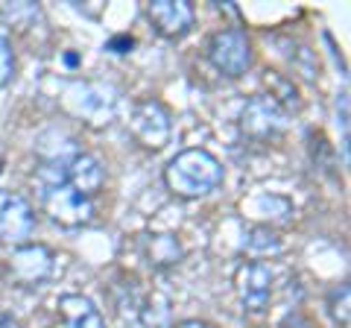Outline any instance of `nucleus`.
<instances>
[{
	"label": "nucleus",
	"mask_w": 351,
	"mask_h": 328,
	"mask_svg": "<svg viewBox=\"0 0 351 328\" xmlns=\"http://www.w3.org/2000/svg\"><path fill=\"white\" fill-rule=\"evenodd\" d=\"M208 59L223 76H243L252 65V45L243 30H219L208 41Z\"/></svg>",
	"instance_id": "nucleus-3"
},
{
	"label": "nucleus",
	"mask_w": 351,
	"mask_h": 328,
	"mask_svg": "<svg viewBox=\"0 0 351 328\" xmlns=\"http://www.w3.org/2000/svg\"><path fill=\"white\" fill-rule=\"evenodd\" d=\"M179 328H217V325L205 323V320H184V323H179Z\"/></svg>",
	"instance_id": "nucleus-21"
},
{
	"label": "nucleus",
	"mask_w": 351,
	"mask_h": 328,
	"mask_svg": "<svg viewBox=\"0 0 351 328\" xmlns=\"http://www.w3.org/2000/svg\"><path fill=\"white\" fill-rule=\"evenodd\" d=\"M3 18L9 24H21V30H24V18H38V9L32 3H12L3 6Z\"/></svg>",
	"instance_id": "nucleus-19"
},
{
	"label": "nucleus",
	"mask_w": 351,
	"mask_h": 328,
	"mask_svg": "<svg viewBox=\"0 0 351 328\" xmlns=\"http://www.w3.org/2000/svg\"><path fill=\"white\" fill-rule=\"evenodd\" d=\"M267 82H269V89H272V100H276L281 108H284V103H287L290 108H299L302 106V100H299V89L290 82V80H284V76H278V73H269L267 76Z\"/></svg>",
	"instance_id": "nucleus-16"
},
{
	"label": "nucleus",
	"mask_w": 351,
	"mask_h": 328,
	"mask_svg": "<svg viewBox=\"0 0 351 328\" xmlns=\"http://www.w3.org/2000/svg\"><path fill=\"white\" fill-rule=\"evenodd\" d=\"M144 255L149 267L156 270H170L184 258V249L176 235H147L144 237Z\"/></svg>",
	"instance_id": "nucleus-12"
},
{
	"label": "nucleus",
	"mask_w": 351,
	"mask_h": 328,
	"mask_svg": "<svg viewBox=\"0 0 351 328\" xmlns=\"http://www.w3.org/2000/svg\"><path fill=\"white\" fill-rule=\"evenodd\" d=\"M234 290L249 314H263L272 296V270L261 261H243L234 270Z\"/></svg>",
	"instance_id": "nucleus-6"
},
{
	"label": "nucleus",
	"mask_w": 351,
	"mask_h": 328,
	"mask_svg": "<svg viewBox=\"0 0 351 328\" xmlns=\"http://www.w3.org/2000/svg\"><path fill=\"white\" fill-rule=\"evenodd\" d=\"M38 182L44 185L41 205L53 223H59L64 229H76V226H85L94 220V202L64 182V161L41 164Z\"/></svg>",
	"instance_id": "nucleus-2"
},
{
	"label": "nucleus",
	"mask_w": 351,
	"mask_h": 328,
	"mask_svg": "<svg viewBox=\"0 0 351 328\" xmlns=\"http://www.w3.org/2000/svg\"><path fill=\"white\" fill-rule=\"evenodd\" d=\"M348 305H351V290L348 284H339L328 293V314L337 328H348Z\"/></svg>",
	"instance_id": "nucleus-15"
},
{
	"label": "nucleus",
	"mask_w": 351,
	"mask_h": 328,
	"mask_svg": "<svg viewBox=\"0 0 351 328\" xmlns=\"http://www.w3.org/2000/svg\"><path fill=\"white\" fill-rule=\"evenodd\" d=\"M240 129L255 141H269L287 129V108H281L269 94H258L240 112Z\"/></svg>",
	"instance_id": "nucleus-4"
},
{
	"label": "nucleus",
	"mask_w": 351,
	"mask_h": 328,
	"mask_svg": "<svg viewBox=\"0 0 351 328\" xmlns=\"http://www.w3.org/2000/svg\"><path fill=\"white\" fill-rule=\"evenodd\" d=\"M147 18L161 38H182L193 27V6L188 0H152L147 6Z\"/></svg>",
	"instance_id": "nucleus-9"
},
{
	"label": "nucleus",
	"mask_w": 351,
	"mask_h": 328,
	"mask_svg": "<svg viewBox=\"0 0 351 328\" xmlns=\"http://www.w3.org/2000/svg\"><path fill=\"white\" fill-rule=\"evenodd\" d=\"M32 229H36V214L21 194L0 191V244L24 246Z\"/></svg>",
	"instance_id": "nucleus-8"
},
{
	"label": "nucleus",
	"mask_w": 351,
	"mask_h": 328,
	"mask_svg": "<svg viewBox=\"0 0 351 328\" xmlns=\"http://www.w3.org/2000/svg\"><path fill=\"white\" fill-rule=\"evenodd\" d=\"M337 126L343 129V164H348V94L337 97Z\"/></svg>",
	"instance_id": "nucleus-18"
},
{
	"label": "nucleus",
	"mask_w": 351,
	"mask_h": 328,
	"mask_svg": "<svg viewBox=\"0 0 351 328\" xmlns=\"http://www.w3.org/2000/svg\"><path fill=\"white\" fill-rule=\"evenodd\" d=\"M0 328H21V323L12 320V316H6V314H0Z\"/></svg>",
	"instance_id": "nucleus-22"
},
{
	"label": "nucleus",
	"mask_w": 351,
	"mask_h": 328,
	"mask_svg": "<svg viewBox=\"0 0 351 328\" xmlns=\"http://www.w3.org/2000/svg\"><path fill=\"white\" fill-rule=\"evenodd\" d=\"M64 182H68L73 191H80L82 196L91 200L106 182L100 159L88 156V152H80V156H73L71 161H64Z\"/></svg>",
	"instance_id": "nucleus-10"
},
{
	"label": "nucleus",
	"mask_w": 351,
	"mask_h": 328,
	"mask_svg": "<svg viewBox=\"0 0 351 328\" xmlns=\"http://www.w3.org/2000/svg\"><path fill=\"white\" fill-rule=\"evenodd\" d=\"M243 246L249 255H276L281 253V237L267 226H252Z\"/></svg>",
	"instance_id": "nucleus-13"
},
{
	"label": "nucleus",
	"mask_w": 351,
	"mask_h": 328,
	"mask_svg": "<svg viewBox=\"0 0 351 328\" xmlns=\"http://www.w3.org/2000/svg\"><path fill=\"white\" fill-rule=\"evenodd\" d=\"M141 323L147 328H167L170 325V302L161 293H152L147 305L141 308Z\"/></svg>",
	"instance_id": "nucleus-14"
},
{
	"label": "nucleus",
	"mask_w": 351,
	"mask_h": 328,
	"mask_svg": "<svg viewBox=\"0 0 351 328\" xmlns=\"http://www.w3.org/2000/svg\"><path fill=\"white\" fill-rule=\"evenodd\" d=\"M12 73H15V53H12V45L0 36V89L12 80Z\"/></svg>",
	"instance_id": "nucleus-17"
},
{
	"label": "nucleus",
	"mask_w": 351,
	"mask_h": 328,
	"mask_svg": "<svg viewBox=\"0 0 351 328\" xmlns=\"http://www.w3.org/2000/svg\"><path fill=\"white\" fill-rule=\"evenodd\" d=\"M53 253L47 246H18L6 261V279L18 284V288H32V284H41L44 279H50L53 272Z\"/></svg>",
	"instance_id": "nucleus-7"
},
{
	"label": "nucleus",
	"mask_w": 351,
	"mask_h": 328,
	"mask_svg": "<svg viewBox=\"0 0 351 328\" xmlns=\"http://www.w3.org/2000/svg\"><path fill=\"white\" fill-rule=\"evenodd\" d=\"M129 132L147 150H161L170 141V112L158 100H141L132 108L129 117Z\"/></svg>",
	"instance_id": "nucleus-5"
},
{
	"label": "nucleus",
	"mask_w": 351,
	"mask_h": 328,
	"mask_svg": "<svg viewBox=\"0 0 351 328\" xmlns=\"http://www.w3.org/2000/svg\"><path fill=\"white\" fill-rule=\"evenodd\" d=\"M59 316L64 328H106L103 314L82 293H68L59 299Z\"/></svg>",
	"instance_id": "nucleus-11"
},
{
	"label": "nucleus",
	"mask_w": 351,
	"mask_h": 328,
	"mask_svg": "<svg viewBox=\"0 0 351 328\" xmlns=\"http://www.w3.org/2000/svg\"><path fill=\"white\" fill-rule=\"evenodd\" d=\"M132 45H135V41H132V36H117V38L108 41L106 50H112V53H129Z\"/></svg>",
	"instance_id": "nucleus-20"
},
{
	"label": "nucleus",
	"mask_w": 351,
	"mask_h": 328,
	"mask_svg": "<svg viewBox=\"0 0 351 328\" xmlns=\"http://www.w3.org/2000/svg\"><path fill=\"white\" fill-rule=\"evenodd\" d=\"M223 164L208 150H184L164 167V185L182 200H199L223 185Z\"/></svg>",
	"instance_id": "nucleus-1"
}]
</instances>
